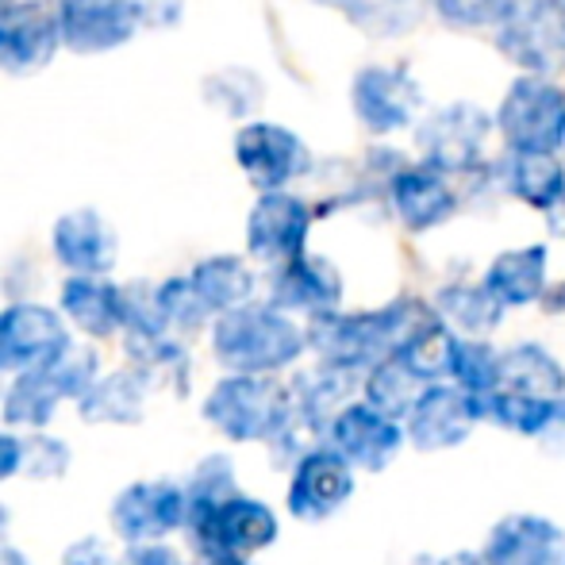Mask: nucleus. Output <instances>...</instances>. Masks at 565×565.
<instances>
[{
    "label": "nucleus",
    "mask_w": 565,
    "mask_h": 565,
    "mask_svg": "<svg viewBox=\"0 0 565 565\" xmlns=\"http://www.w3.org/2000/svg\"><path fill=\"white\" fill-rule=\"evenodd\" d=\"M189 520V497L185 481L173 477H142L131 481L113 497L108 508V523L119 543H154V539H170L185 531Z\"/></svg>",
    "instance_id": "obj_8"
},
{
    "label": "nucleus",
    "mask_w": 565,
    "mask_h": 565,
    "mask_svg": "<svg viewBox=\"0 0 565 565\" xmlns=\"http://www.w3.org/2000/svg\"><path fill=\"white\" fill-rule=\"evenodd\" d=\"M131 4L147 28H170L181 20V0H131Z\"/></svg>",
    "instance_id": "obj_40"
},
{
    "label": "nucleus",
    "mask_w": 565,
    "mask_h": 565,
    "mask_svg": "<svg viewBox=\"0 0 565 565\" xmlns=\"http://www.w3.org/2000/svg\"><path fill=\"white\" fill-rule=\"evenodd\" d=\"M512 0H431L439 20L450 28H497Z\"/></svg>",
    "instance_id": "obj_36"
},
{
    "label": "nucleus",
    "mask_w": 565,
    "mask_h": 565,
    "mask_svg": "<svg viewBox=\"0 0 565 565\" xmlns=\"http://www.w3.org/2000/svg\"><path fill=\"white\" fill-rule=\"evenodd\" d=\"M419 388H424V381H419L416 373H412L396 354H385L381 362H373L370 370L362 373L358 396H362V401H370L373 408H381V412H388V416L404 419L412 404H416Z\"/></svg>",
    "instance_id": "obj_31"
},
{
    "label": "nucleus",
    "mask_w": 565,
    "mask_h": 565,
    "mask_svg": "<svg viewBox=\"0 0 565 565\" xmlns=\"http://www.w3.org/2000/svg\"><path fill=\"white\" fill-rule=\"evenodd\" d=\"M0 565H31V558H28V554H20V551H15V546H0Z\"/></svg>",
    "instance_id": "obj_43"
},
{
    "label": "nucleus",
    "mask_w": 565,
    "mask_h": 565,
    "mask_svg": "<svg viewBox=\"0 0 565 565\" xmlns=\"http://www.w3.org/2000/svg\"><path fill=\"white\" fill-rule=\"evenodd\" d=\"M497 135L508 150L565 147V89L546 74H520L497 108Z\"/></svg>",
    "instance_id": "obj_5"
},
{
    "label": "nucleus",
    "mask_w": 565,
    "mask_h": 565,
    "mask_svg": "<svg viewBox=\"0 0 565 565\" xmlns=\"http://www.w3.org/2000/svg\"><path fill=\"white\" fill-rule=\"evenodd\" d=\"M119 565H189V562L173 543L154 539V543H127L119 551Z\"/></svg>",
    "instance_id": "obj_38"
},
{
    "label": "nucleus",
    "mask_w": 565,
    "mask_h": 565,
    "mask_svg": "<svg viewBox=\"0 0 565 565\" xmlns=\"http://www.w3.org/2000/svg\"><path fill=\"white\" fill-rule=\"evenodd\" d=\"M500 377V350L489 339H461L458 358H454V385H461L466 393H473L477 401L497 388Z\"/></svg>",
    "instance_id": "obj_34"
},
{
    "label": "nucleus",
    "mask_w": 565,
    "mask_h": 565,
    "mask_svg": "<svg viewBox=\"0 0 565 565\" xmlns=\"http://www.w3.org/2000/svg\"><path fill=\"white\" fill-rule=\"evenodd\" d=\"M497 131V119L477 105H443L427 113L424 124L416 127L419 158L431 162L435 170L450 173V178H466L484 166L489 154V139Z\"/></svg>",
    "instance_id": "obj_7"
},
{
    "label": "nucleus",
    "mask_w": 565,
    "mask_h": 565,
    "mask_svg": "<svg viewBox=\"0 0 565 565\" xmlns=\"http://www.w3.org/2000/svg\"><path fill=\"white\" fill-rule=\"evenodd\" d=\"M51 250L66 274H108L119 258V235L97 209H74L54 220Z\"/></svg>",
    "instance_id": "obj_22"
},
{
    "label": "nucleus",
    "mask_w": 565,
    "mask_h": 565,
    "mask_svg": "<svg viewBox=\"0 0 565 565\" xmlns=\"http://www.w3.org/2000/svg\"><path fill=\"white\" fill-rule=\"evenodd\" d=\"M54 15H58L62 43L77 54L116 51L131 43V35L139 31V12L131 0H58Z\"/></svg>",
    "instance_id": "obj_20"
},
{
    "label": "nucleus",
    "mask_w": 565,
    "mask_h": 565,
    "mask_svg": "<svg viewBox=\"0 0 565 565\" xmlns=\"http://www.w3.org/2000/svg\"><path fill=\"white\" fill-rule=\"evenodd\" d=\"M185 535L201 558H220V554L254 558V554L269 551L277 543L281 520H277V512L266 500L235 492V497L189 515Z\"/></svg>",
    "instance_id": "obj_4"
},
{
    "label": "nucleus",
    "mask_w": 565,
    "mask_h": 565,
    "mask_svg": "<svg viewBox=\"0 0 565 565\" xmlns=\"http://www.w3.org/2000/svg\"><path fill=\"white\" fill-rule=\"evenodd\" d=\"M201 565H254L250 558H235V554H220V558H204Z\"/></svg>",
    "instance_id": "obj_46"
},
{
    "label": "nucleus",
    "mask_w": 565,
    "mask_h": 565,
    "mask_svg": "<svg viewBox=\"0 0 565 565\" xmlns=\"http://www.w3.org/2000/svg\"><path fill=\"white\" fill-rule=\"evenodd\" d=\"M62 46L58 15L39 0L0 4V74H35Z\"/></svg>",
    "instance_id": "obj_17"
},
{
    "label": "nucleus",
    "mask_w": 565,
    "mask_h": 565,
    "mask_svg": "<svg viewBox=\"0 0 565 565\" xmlns=\"http://www.w3.org/2000/svg\"><path fill=\"white\" fill-rule=\"evenodd\" d=\"M481 281L504 308H531L543 305L551 292V254L543 243L508 246L484 266Z\"/></svg>",
    "instance_id": "obj_23"
},
{
    "label": "nucleus",
    "mask_w": 565,
    "mask_h": 565,
    "mask_svg": "<svg viewBox=\"0 0 565 565\" xmlns=\"http://www.w3.org/2000/svg\"><path fill=\"white\" fill-rule=\"evenodd\" d=\"M74 347L62 308L39 300H15L0 308V377H15L23 370L54 362Z\"/></svg>",
    "instance_id": "obj_12"
},
{
    "label": "nucleus",
    "mask_w": 565,
    "mask_h": 565,
    "mask_svg": "<svg viewBox=\"0 0 565 565\" xmlns=\"http://www.w3.org/2000/svg\"><path fill=\"white\" fill-rule=\"evenodd\" d=\"M23 473V431L0 427V484Z\"/></svg>",
    "instance_id": "obj_39"
},
{
    "label": "nucleus",
    "mask_w": 565,
    "mask_h": 565,
    "mask_svg": "<svg viewBox=\"0 0 565 565\" xmlns=\"http://www.w3.org/2000/svg\"><path fill=\"white\" fill-rule=\"evenodd\" d=\"M235 162L258 193L289 189L292 181L312 170L305 139L281 124H266V119H254L235 131Z\"/></svg>",
    "instance_id": "obj_14"
},
{
    "label": "nucleus",
    "mask_w": 565,
    "mask_h": 565,
    "mask_svg": "<svg viewBox=\"0 0 565 565\" xmlns=\"http://www.w3.org/2000/svg\"><path fill=\"white\" fill-rule=\"evenodd\" d=\"M316 4L335 8L358 31L373 39H396L408 35L424 20V8L431 0H316Z\"/></svg>",
    "instance_id": "obj_29"
},
{
    "label": "nucleus",
    "mask_w": 565,
    "mask_h": 565,
    "mask_svg": "<svg viewBox=\"0 0 565 565\" xmlns=\"http://www.w3.org/2000/svg\"><path fill=\"white\" fill-rule=\"evenodd\" d=\"M385 196L393 204L396 220L412 231V235H427V231L443 227L461 209V196L454 189V178L435 170L431 162H404L401 170L388 178Z\"/></svg>",
    "instance_id": "obj_16"
},
{
    "label": "nucleus",
    "mask_w": 565,
    "mask_h": 565,
    "mask_svg": "<svg viewBox=\"0 0 565 565\" xmlns=\"http://www.w3.org/2000/svg\"><path fill=\"white\" fill-rule=\"evenodd\" d=\"M546 224H551V235L565 238V196H562L558 204H554L551 212H546Z\"/></svg>",
    "instance_id": "obj_42"
},
{
    "label": "nucleus",
    "mask_w": 565,
    "mask_h": 565,
    "mask_svg": "<svg viewBox=\"0 0 565 565\" xmlns=\"http://www.w3.org/2000/svg\"><path fill=\"white\" fill-rule=\"evenodd\" d=\"M154 292H158V312H162L170 335L189 339V335H196V331L212 328V312H209V305L201 300V292L193 289L189 274L166 277V281L154 285Z\"/></svg>",
    "instance_id": "obj_32"
},
{
    "label": "nucleus",
    "mask_w": 565,
    "mask_h": 565,
    "mask_svg": "<svg viewBox=\"0 0 565 565\" xmlns=\"http://www.w3.org/2000/svg\"><path fill=\"white\" fill-rule=\"evenodd\" d=\"M439 565H484V562H481V554H466V551H461V554H450V558H443Z\"/></svg>",
    "instance_id": "obj_44"
},
{
    "label": "nucleus",
    "mask_w": 565,
    "mask_h": 565,
    "mask_svg": "<svg viewBox=\"0 0 565 565\" xmlns=\"http://www.w3.org/2000/svg\"><path fill=\"white\" fill-rule=\"evenodd\" d=\"M477 554L484 565H562L565 527L543 512H512L492 523Z\"/></svg>",
    "instance_id": "obj_19"
},
{
    "label": "nucleus",
    "mask_w": 565,
    "mask_h": 565,
    "mask_svg": "<svg viewBox=\"0 0 565 565\" xmlns=\"http://www.w3.org/2000/svg\"><path fill=\"white\" fill-rule=\"evenodd\" d=\"M292 385L277 373H224L204 393L201 416L235 447H269L292 419Z\"/></svg>",
    "instance_id": "obj_2"
},
{
    "label": "nucleus",
    "mask_w": 565,
    "mask_h": 565,
    "mask_svg": "<svg viewBox=\"0 0 565 565\" xmlns=\"http://www.w3.org/2000/svg\"><path fill=\"white\" fill-rule=\"evenodd\" d=\"M358 469L335 447H316L300 454L289 466V484H285V512L300 523H323L339 515L354 500Z\"/></svg>",
    "instance_id": "obj_11"
},
{
    "label": "nucleus",
    "mask_w": 565,
    "mask_h": 565,
    "mask_svg": "<svg viewBox=\"0 0 565 565\" xmlns=\"http://www.w3.org/2000/svg\"><path fill=\"white\" fill-rule=\"evenodd\" d=\"M350 108L358 124L373 135H396L416 127L424 113V85L416 74L396 62H373L362 66L350 82Z\"/></svg>",
    "instance_id": "obj_9"
},
{
    "label": "nucleus",
    "mask_w": 565,
    "mask_h": 565,
    "mask_svg": "<svg viewBox=\"0 0 565 565\" xmlns=\"http://www.w3.org/2000/svg\"><path fill=\"white\" fill-rule=\"evenodd\" d=\"M497 178L520 204L551 212L565 196V158L558 150H508Z\"/></svg>",
    "instance_id": "obj_26"
},
{
    "label": "nucleus",
    "mask_w": 565,
    "mask_h": 565,
    "mask_svg": "<svg viewBox=\"0 0 565 565\" xmlns=\"http://www.w3.org/2000/svg\"><path fill=\"white\" fill-rule=\"evenodd\" d=\"M497 46L523 74H562L565 0H512L497 23Z\"/></svg>",
    "instance_id": "obj_6"
},
{
    "label": "nucleus",
    "mask_w": 565,
    "mask_h": 565,
    "mask_svg": "<svg viewBox=\"0 0 565 565\" xmlns=\"http://www.w3.org/2000/svg\"><path fill=\"white\" fill-rule=\"evenodd\" d=\"M100 354L93 347H70L54 362L8 377L0 393V424L12 431H46L66 404H77L100 377Z\"/></svg>",
    "instance_id": "obj_3"
},
{
    "label": "nucleus",
    "mask_w": 565,
    "mask_h": 565,
    "mask_svg": "<svg viewBox=\"0 0 565 565\" xmlns=\"http://www.w3.org/2000/svg\"><path fill=\"white\" fill-rule=\"evenodd\" d=\"M342 292H347L342 274L335 269V262L323 258V254L305 250L269 269V300L305 323L342 308Z\"/></svg>",
    "instance_id": "obj_18"
},
{
    "label": "nucleus",
    "mask_w": 565,
    "mask_h": 565,
    "mask_svg": "<svg viewBox=\"0 0 565 565\" xmlns=\"http://www.w3.org/2000/svg\"><path fill=\"white\" fill-rule=\"evenodd\" d=\"M238 489V469L231 454H209L193 466V473L185 477V497H189V515L204 512V508L220 504V500L235 497Z\"/></svg>",
    "instance_id": "obj_33"
},
{
    "label": "nucleus",
    "mask_w": 565,
    "mask_h": 565,
    "mask_svg": "<svg viewBox=\"0 0 565 565\" xmlns=\"http://www.w3.org/2000/svg\"><path fill=\"white\" fill-rule=\"evenodd\" d=\"M435 312L461 339H489L504 323L508 308L489 292L484 281H447L435 292Z\"/></svg>",
    "instance_id": "obj_27"
},
{
    "label": "nucleus",
    "mask_w": 565,
    "mask_h": 565,
    "mask_svg": "<svg viewBox=\"0 0 565 565\" xmlns=\"http://www.w3.org/2000/svg\"><path fill=\"white\" fill-rule=\"evenodd\" d=\"M189 281H193V289L209 305L212 320L254 300V289H258V274L238 254H209V258H201L189 269Z\"/></svg>",
    "instance_id": "obj_28"
},
{
    "label": "nucleus",
    "mask_w": 565,
    "mask_h": 565,
    "mask_svg": "<svg viewBox=\"0 0 565 565\" xmlns=\"http://www.w3.org/2000/svg\"><path fill=\"white\" fill-rule=\"evenodd\" d=\"M58 308L74 331L93 342L119 339L127 328V289L108 274H70L58 289Z\"/></svg>",
    "instance_id": "obj_21"
},
{
    "label": "nucleus",
    "mask_w": 565,
    "mask_h": 565,
    "mask_svg": "<svg viewBox=\"0 0 565 565\" xmlns=\"http://www.w3.org/2000/svg\"><path fill=\"white\" fill-rule=\"evenodd\" d=\"M62 565H119V554L105 535H77L62 551Z\"/></svg>",
    "instance_id": "obj_37"
},
{
    "label": "nucleus",
    "mask_w": 565,
    "mask_h": 565,
    "mask_svg": "<svg viewBox=\"0 0 565 565\" xmlns=\"http://www.w3.org/2000/svg\"><path fill=\"white\" fill-rule=\"evenodd\" d=\"M212 358L224 373H289L308 354V328L274 300H246L209 328Z\"/></svg>",
    "instance_id": "obj_1"
},
{
    "label": "nucleus",
    "mask_w": 565,
    "mask_h": 565,
    "mask_svg": "<svg viewBox=\"0 0 565 565\" xmlns=\"http://www.w3.org/2000/svg\"><path fill=\"white\" fill-rule=\"evenodd\" d=\"M4 539H8V508L0 504V546H4Z\"/></svg>",
    "instance_id": "obj_47"
},
{
    "label": "nucleus",
    "mask_w": 565,
    "mask_h": 565,
    "mask_svg": "<svg viewBox=\"0 0 565 565\" xmlns=\"http://www.w3.org/2000/svg\"><path fill=\"white\" fill-rule=\"evenodd\" d=\"M312 220L316 216L308 201H300L297 193H285V189H269L254 201L250 216H246V254L269 269L297 258L308 250Z\"/></svg>",
    "instance_id": "obj_15"
},
{
    "label": "nucleus",
    "mask_w": 565,
    "mask_h": 565,
    "mask_svg": "<svg viewBox=\"0 0 565 565\" xmlns=\"http://www.w3.org/2000/svg\"><path fill=\"white\" fill-rule=\"evenodd\" d=\"M492 393L527 396V401H562L565 365L543 342H512L500 350V377Z\"/></svg>",
    "instance_id": "obj_25"
},
{
    "label": "nucleus",
    "mask_w": 565,
    "mask_h": 565,
    "mask_svg": "<svg viewBox=\"0 0 565 565\" xmlns=\"http://www.w3.org/2000/svg\"><path fill=\"white\" fill-rule=\"evenodd\" d=\"M70 461H74V450H70L66 439L46 431H23V477L28 481H62L70 473Z\"/></svg>",
    "instance_id": "obj_35"
},
{
    "label": "nucleus",
    "mask_w": 565,
    "mask_h": 565,
    "mask_svg": "<svg viewBox=\"0 0 565 565\" xmlns=\"http://www.w3.org/2000/svg\"><path fill=\"white\" fill-rule=\"evenodd\" d=\"M150 381L131 362L113 373H100L89 393L77 401L82 424L93 427H139L147 419Z\"/></svg>",
    "instance_id": "obj_24"
},
{
    "label": "nucleus",
    "mask_w": 565,
    "mask_h": 565,
    "mask_svg": "<svg viewBox=\"0 0 565 565\" xmlns=\"http://www.w3.org/2000/svg\"><path fill=\"white\" fill-rule=\"evenodd\" d=\"M481 424V401L473 393H466L454 381H435V385L419 388L416 404L404 416V435H408L412 450L447 454L458 450L461 443H469V435Z\"/></svg>",
    "instance_id": "obj_10"
},
{
    "label": "nucleus",
    "mask_w": 565,
    "mask_h": 565,
    "mask_svg": "<svg viewBox=\"0 0 565 565\" xmlns=\"http://www.w3.org/2000/svg\"><path fill=\"white\" fill-rule=\"evenodd\" d=\"M328 447H335L358 473H385L408 447V435H404V419L354 396L331 416Z\"/></svg>",
    "instance_id": "obj_13"
},
{
    "label": "nucleus",
    "mask_w": 565,
    "mask_h": 565,
    "mask_svg": "<svg viewBox=\"0 0 565 565\" xmlns=\"http://www.w3.org/2000/svg\"><path fill=\"white\" fill-rule=\"evenodd\" d=\"M546 305H551V312H565V281L546 292Z\"/></svg>",
    "instance_id": "obj_45"
},
{
    "label": "nucleus",
    "mask_w": 565,
    "mask_h": 565,
    "mask_svg": "<svg viewBox=\"0 0 565 565\" xmlns=\"http://www.w3.org/2000/svg\"><path fill=\"white\" fill-rule=\"evenodd\" d=\"M539 447H543L546 454H554V458H565V401L554 408L551 424H546V431L539 435Z\"/></svg>",
    "instance_id": "obj_41"
},
{
    "label": "nucleus",
    "mask_w": 565,
    "mask_h": 565,
    "mask_svg": "<svg viewBox=\"0 0 565 565\" xmlns=\"http://www.w3.org/2000/svg\"><path fill=\"white\" fill-rule=\"evenodd\" d=\"M458 342L461 335L450 331L443 320L419 328L412 339H404L401 347L393 350L412 373H416L424 385H435V381H450L454 377V358H458Z\"/></svg>",
    "instance_id": "obj_30"
}]
</instances>
